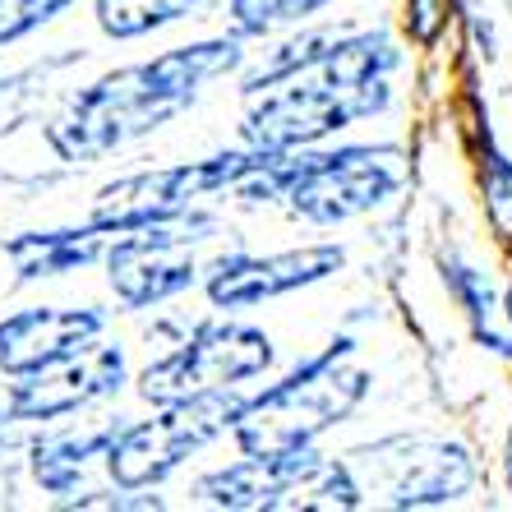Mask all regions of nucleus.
Segmentation results:
<instances>
[{"label":"nucleus","mask_w":512,"mask_h":512,"mask_svg":"<svg viewBox=\"0 0 512 512\" xmlns=\"http://www.w3.org/2000/svg\"><path fill=\"white\" fill-rule=\"evenodd\" d=\"M323 462H328V457L319 453V443H310V448H286V453H240L236 462L199 476L194 499H199L203 508H222V512H259V508L277 512V508H286V499H291Z\"/></svg>","instance_id":"nucleus-12"},{"label":"nucleus","mask_w":512,"mask_h":512,"mask_svg":"<svg viewBox=\"0 0 512 512\" xmlns=\"http://www.w3.org/2000/svg\"><path fill=\"white\" fill-rule=\"evenodd\" d=\"M370 388L374 374L356 365V337H333L323 351L296 360L263 393L245 397L236 425H231V439L240 453L310 448L356 416Z\"/></svg>","instance_id":"nucleus-3"},{"label":"nucleus","mask_w":512,"mask_h":512,"mask_svg":"<svg viewBox=\"0 0 512 512\" xmlns=\"http://www.w3.org/2000/svg\"><path fill=\"white\" fill-rule=\"evenodd\" d=\"M503 480H508V494H512V448H508V457H503Z\"/></svg>","instance_id":"nucleus-23"},{"label":"nucleus","mask_w":512,"mask_h":512,"mask_svg":"<svg viewBox=\"0 0 512 512\" xmlns=\"http://www.w3.org/2000/svg\"><path fill=\"white\" fill-rule=\"evenodd\" d=\"M439 277H443V286H448L453 305L466 314V323H471V337H476L485 351L512 360V323L503 319L499 291H494V282H489L485 268L471 263V259H462V254H443Z\"/></svg>","instance_id":"nucleus-16"},{"label":"nucleus","mask_w":512,"mask_h":512,"mask_svg":"<svg viewBox=\"0 0 512 512\" xmlns=\"http://www.w3.org/2000/svg\"><path fill=\"white\" fill-rule=\"evenodd\" d=\"M443 0H406V24H411V37L416 42H434L443 28Z\"/></svg>","instance_id":"nucleus-21"},{"label":"nucleus","mask_w":512,"mask_h":512,"mask_svg":"<svg viewBox=\"0 0 512 512\" xmlns=\"http://www.w3.org/2000/svg\"><path fill=\"white\" fill-rule=\"evenodd\" d=\"M342 462L351 466L365 508L425 512L462 503L480 489L476 453L466 443L434 439V434H388L351 448Z\"/></svg>","instance_id":"nucleus-5"},{"label":"nucleus","mask_w":512,"mask_h":512,"mask_svg":"<svg viewBox=\"0 0 512 512\" xmlns=\"http://www.w3.org/2000/svg\"><path fill=\"white\" fill-rule=\"evenodd\" d=\"M245 65V37H199L167 47L153 60H134L93 79L47 125V143L60 162H102L157 134L167 120L190 111L217 79Z\"/></svg>","instance_id":"nucleus-1"},{"label":"nucleus","mask_w":512,"mask_h":512,"mask_svg":"<svg viewBox=\"0 0 512 512\" xmlns=\"http://www.w3.org/2000/svg\"><path fill=\"white\" fill-rule=\"evenodd\" d=\"M116 231L84 222V227H51V231H19L5 240V259L14 263L19 282H47V277H70L102 263Z\"/></svg>","instance_id":"nucleus-14"},{"label":"nucleus","mask_w":512,"mask_h":512,"mask_svg":"<svg viewBox=\"0 0 512 512\" xmlns=\"http://www.w3.org/2000/svg\"><path fill=\"white\" fill-rule=\"evenodd\" d=\"M402 51L388 33H333L286 74L245 93L240 139L250 148H310L393 107V79Z\"/></svg>","instance_id":"nucleus-2"},{"label":"nucleus","mask_w":512,"mask_h":512,"mask_svg":"<svg viewBox=\"0 0 512 512\" xmlns=\"http://www.w3.org/2000/svg\"><path fill=\"white\" fill-rule=\"evenodd\" d=\"M499 310H503V319L512 323V282H508V291H503V296H499Z\"/></svg>","instance_id":"nucleus-22"},{"label":"nucleus","mask_w":512,"mask_h":512,"mask_svg":"<svg viewBox=\"0 0 512 512\" xmlns=\"http://www.w3.org/2000/svg\"><path fill=\"white\" fill-rule=\"evenodd\" d=\"M130 383V356L120 342L93 337L70 356L51 360L33 374H19L5 388V416L14 425H51V420L79 416L88 406L116 397Z\"/></svg>","instance_id":"nucleus-10"},{"label":"nucleus","mask_w":512,"mask_h":512,"mask_svg":"<svg viewBox=\"0 0 512 512\" xmlns=\"http://www.w3.org/2000/svg\"><path fill=\"white\" fill-rule=\"evenodd\" d=\"M107 333V314L93 305H28L0 319V374L19 379L70 356Z\"/></svg>","instance_id":"nucleus-13"},{"label":"nucleus","mask_w":512,"mask_h":512,"mask_svg":"<svg viewBox=\"0 0 512 512\" xmlns=\"http://www.w3.org/2000/svg\"><path fill=\"white\" fill-rule=\"evenodd\" d=\"M480 199H485L489 227L512 245V157L489 134L480 143Z\"/></svg>","instance_id":"nucleus-19"},{"label":"nucleus","mask_w":512,"mask_h":512,"mask_svg":"<svg viewBox=\"0 0 512 512\" xmlns=\"http://www.w3.org/2000/svg\"><path fill=\"white\" fill-rule=\"evenodd\" d=\"M245 393H203L153 406L148 420H120L102 466L116 489H157L194 462L203 448L227 439Z\"/></svg>","instance_id":"nucleus-6"},{"label":"nucleus","mask_w":512,"mask_h":512,"mask_svg":"<svg viewBox=\"0 0 512 512\" xmlns=\"http://www.w3.org/2000/svg\"><path fill=\"white\" fill-rule=\"evenodd\" d=\"M74 0H0V47L24 42L28 33L47 28L56 14H65Z\"/></svg>","instance_id":"nucleus-20"},{"label":"nucleus","mask_w":512,"mask_h":512,"mask_svg":"<svg viewBox=\"0 0 512 512\" xmlns=\"http://www.w3.org/2000/svg\"><path fill=\"white\" fill-rule=\"evenodd\" d=\"M116 425H120V416L93 429H56V434L33 439V448H28V476H33V485L42 494H56V499L79 494L88 466L102 462Z\"/></svg>","instance_id":"nucleus-15"},{"label":"nucleus","mask_w":512,"mask_h":512,"mask_svg":"<svg viewBox=\"0 0 512 512\" xmlns=\"http://www.w3.org/2000/svg\"><path fill=\"white\" fill-rule=\"evenodd\" d=\"M346 268V250L337 240H310L296 250H273V254H217L203 268L199 286L208 305L222 314H240V310H259L268 300H282L291 291H310V286L328 282Z\"/></svg>","instance_id":"nucleus-11"},{"label":"nucleus","mask_w":512,"mask_h":512,"mask_svg":"<svg viewBox=\"0 0 512 512\" xmlns=\"http://www.w3.org/2000/svg\"><path fill=\"white\" fill-rule=\"evenodd\" d=\"M323 5H333V0H227V14L240 37H268L273 28L314 19Z\"/></svg>","instance_id":"nucleus-18"},{"label":"nucleus","mask_w":512,"mask_h":512,"mask_svg":"<svg viewBox=\"0 0 512 512\" xmlns=\"http://www.w3.org/2000/svg\"><path fill=\"white\" fill-rule=\"evenodd\" d=\"M213 231H217V217H208L203 208L176 217V222L116 231L107 254H102L111 296L130 314H143V310H157V305L185 296V291H194L203 277L199 245Z\"/></svg>","instance_id":"nucleus-8"},{"label":"nucleus","mask_w":512,"mask_h":512,"mask_svg":"<svg viewBox=\"0 0 512 512\" xmlns=\"http://www.w3.org/2000/svg\"><path fill=\"white\" fill-rule=\"evenodd\" d=\"M254 148H227L213 157H194V162H171V167H148L130 171V176L111 180L93 194L88 222L107 231H130V227H153V222H176V217L203 208L217 194H231L236 180L245 176Z\"/></svg>","instance_id":"nucleus-9"},{"label":"nucleus","mask_w":512,"mask_h":512,"mask_svg":"<svg viewBox=\"0 0 512 512\" xmlns=\"http://www.w3.org/2000/svg\"><path fill=\"white\" fill-rule=\"evenodd\" d=\"M277 346L273 337L240 319H203L199 328L180 337L167 356L139 370V397L148 406L185 402L203 393H236L245 383L273 370Z\"/></svg>","instance_id":"nucleus-7"},{"label":"nucleus","mask_w":512,"mask_h":512,"mask_svg":"<svg viewBox=\"0 0 512 512\" xmlns=\"http://www.w3.org/2000/svg\"><path fill=\"white\" fill-rule=\"evenodd\" d=\"M199 5L203 0H93V19L107 37L134 42V37L162 33V28L190 19Z\"/></svg>","instance_id":"nucleus-17"},{"label":"nucleus","mask_w":512,"mask_h":512,"mask_svg":"<svg viewBox=\"0 0 512 512\" xmlns=\"http://www.w3.org/2000/svg\"><path fill=\"white\" fill-rule=\"evenodd\" d=\"M406 153L397 143H310L277 153V203L310 227L370 217L406 190Z\"/></svg>","instance_id":"nucleus-4"}]
</instances>
